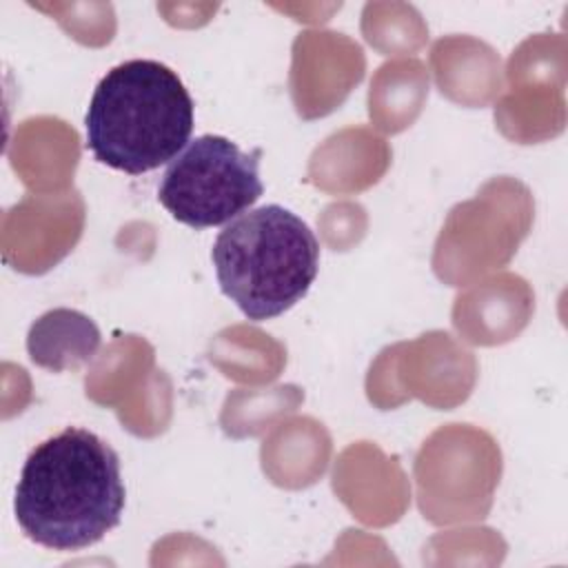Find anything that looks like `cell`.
Returning a JSON list of instances; mask_svg holds the SVG:
<instances>
[{
    "label": "cell",
    "instance_id": "5b68a950",
    "mask_svg": "<svg viewBox=\"0 0 568 568\" xmlns=\"http://www.w3.org/2000/svg\"><path fill=\"white\" fill-rule=\"evenodd\" d=\"M100 331L91 317L75 308H53L31 324L27 351L33 364L62 373L91 362L100 348Z\"/></svg>",
    "mask_w": 568,
    "mask_h": 568
},
{
    "label": "cell",
    "instance_id": "277c9868",
    "mask_svg": "<svg viewBox=\"0 0 568 568\" xmlns=\"http://www.w3.org/2000/svg\"><path fill=\"white\" fill-rule=\"evenodd\" d=\"M260 158L262 149L244 153L224 135H200L169 162L158 200L191 229L229 224L264 193Z\"/></svg>",
    "mask_w": 568,
    "mask_h": 568
},
{
    "label": "cell",
    "instance_id": "7a4b0ae2",
    "mask_svg": "<svg viewBox=\"0 0 568 568\" xmlns=\"http://www.w3.org/2000/svg\"><path fill=\"white\" fill-rule=\"evenodd\" d=\"M87 146L100 164L129 175L171 162L191 140L193 100L173 69L158 60H126L93 89Z\"/></svg>",
    "mask_w": 568,
    "mask_h": 568
},
{
    "label": "cell",
    "instance_id": "3957f363",
    "mask_svg": "<svg viewBox=\"0 0 568 568\" xmlns=\"http://www.w3.org/2000/svg\"><path fill=\"white\" fill-rule=\"evenodd\" d=\"M222 293L255 322L297 304L320 268V242L308 224L280 204L229 222L211 248Z\"/></svg>",
    "mask_w": 568,
    "mask_h": 568
},
{
    "label": "cell",
    "instance_id": "6da1fadb",
    "mask_svg": "<svg viewBox=\"0 0 568 568\" xmlns=\"http://www.w3.org/2000/svg\"><path fill=\"white\" fill-rule=\"evenodd\" d=\"M124 497L118 453L95 433L69 426L24 459L13 513L31 541L71 552L98 544L120 524Z\"/></svg>",
    "mask_w": 568,
    "mask_h": 568
}]
</instances>
